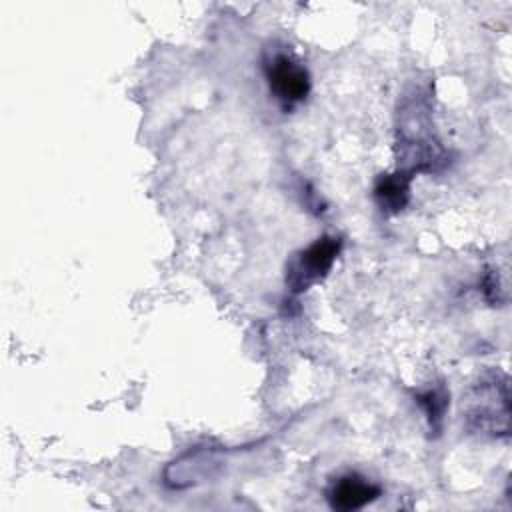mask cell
<instances>
[{
  "label": "cell",
  "instance_id": "cell-1",
  "mask_svg": "<svg viewBox=\"0 0 512 512\" xmlns=\"http://www.w3.org/2000/svg\"><path fill=\"white\" fill-rule=\"evenodd\" d=\"M342 242L332 236H322L308 248L298 252L286 268V284L294 294L306 292L320 282L332 268Z\"/></svg>",
  "mask_w": 512,
  "mask_h": 512
},
{
  "label": "cell",
  "instance_id": "cell-2",
  "mask_svg": "<svg viewBox=\"0 0 512 512\" xmlns=\"http://www.w3.org/2000/svg\"><path fill=\"white\" fill-rule=\"evenodd\" d=\"M266 78L274 96L286 106L304 100L310 90V76L306 68L288 54H276L266 62Z\"/></svg>",
  "mask_w": 512,
  "mask_h": 512
},
{
  "label": "cell",
  "instance_id": "cell-3",
  "mask_svg": "<svg viewBox=\"0 0 512 512\" xmlns=\"http://www.w3.org/2000/svg\"><path fill=\"white\" fill-rule=\"evenodd\" d=\"M378 494H380L378 486L370 484L368 480L356 474H350V476L338 478L332 484V488L328 490V502L334 510L350 512V510L364 508L366 504L376 500Z\"/></svg>",
  "mask_w": 512,
  "mask_h": 512
},
{
  "label": "cell",
  "instance_id": "cell-4",
  "mask_svg": "<svg viewBox=\"0 0 512 512\" xmlns=\"http://www.w3.org/2000/svg\"><path fill=\"white\" fill-rule=\"evenodd\" d=\"M410 174L406 172H398L392 176H384L378 186H376V202L384 212H398L406 206L408 202V182H410Z\"/></svg>",
  "mask_w": 512,
  "mask_h": 512
},
{
  "label": "cell",
  "instance_id": "cell-5",
  "mask_svg": "<svg viewBox=\"0 0 512 512\" xmlns=\"http://www.w3.org/2000/svg\"><path fill=\"white\" fill-rule=\"evenodd\" d=\"M420 404L426 408L430 420H442V414H444V408H446V396L444 394H440L436 390H430L424 396H420Z\"/></svg>",
  "mask_w": 512,
  "mask_h": 512
}]
</instances>
